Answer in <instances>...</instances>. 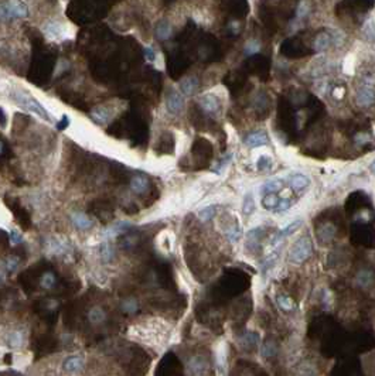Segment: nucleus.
<instances>
[{"mask_svg":"<svg viewBox=\"0 0 375 376\" xmlns=\"http://www.w3.org/2000/svg\"><path fill=\"white\" fill-rule=\"evenodd\" d=\"M10 98L17 103L18 106H21V108L33 112L35 115H38L40 118H43L44 120H49V122L51 120L50 113L46 110V108L38 102L35 98H33L32 95H29L27 92H24V91H13Z\"/></svg>","mask_w":375,"mask_h":376,"instance_id":"nucleus-1","label":"nucleus"},{"mask_svg":"<svg viewBox=\"0 0 375 376\" xmlns=\"http://www.w3.org/2000/svg\"><path fill=\"white\" fill-rule=\"evenodd\" d=\"M29 16V7L21 0L0 1V21H12Z\"/></svg>","mask_w":375,"mask_h":376,"instance_id":"nucleus-2","label":"nucleus"},{"mask_svg":"<svg viewBox=\"0 0 375 376\" xmlns=\"http://www.w3.org/2000/svg\"><path fill=\"white\" fill-rule=\"evenodd\" d=\"M311 253V242L309 236H302L297 239L289 251V260L294 265H300Z\"/></svg>","mask_w":375,"mask_h":376,"instance_id":"nucleus-3","label":"nucleus"},{"mask_svg":"<svg viewBox=\"0 0 375 376\" xmlns=\"http://www.w3.org/2000/svg\"><path fill=\"white\" fill-rule=\"evenodd\" d=\"M166 106H167V110L170 112L171 115H179L183 108H184V98L180 92L177 91H171L170 94L167 95V99H166Z\"/></svg>","mask_w":375,"mask_h":376,"instance_id":"nucleus-4","label":"nucleus"},{"mask_svg":"<svg viewBox=\"0 0 375 376\" xmlns=\"http://www.w3.org/2000/svg\"><path fill=\"white\" fill-rule=\"evenodd\" d=\"M44 33L49 38H52V40H58L61 38L63 35L67 33V27L64 23L61 21H55V20H50L44 24Z\"/></svg>","mask_w":375,"mask_h":376,"instance_id":"nucleus-5","label":"nucleus"},{"mask_svg":"<svg viewBox=\"0 0 375 376\" xmlns=\"http://www.w3.org/2000/svg\"><path fill=\"white\" fill-rule=\"evenodd\" d=\"M289 186L297 195H302L310 186V180L305 174H293L289 177Z\"/></svg>","mask_w":375,"mask_h":376,"instance_id":"nucleus-6","label":"nucleus"},{"mask_svg":"<svg viewBox=\"0 0 375 376\" xmlns=\"http://www.w3.org/2000/svg\"><path fill=\"white\" fill-rule=\"evenodd\" d=\"M268 143H269V137H268V135L263 130H258V132H254V133H249L248 136L244 139V144L251 147V149L265 146Z\"/></svg>","mask_w":375,"mask_h":376,"instance_id":"nucleus-7","label":"nucleus"},{"mask_svg":"<svg viewBox=\"0 0 375 376\" xmlns=\"http://www.w3.org/2000/svg\"><path fill=\"white\" fill-rule=\"evenodd\" d=\"M356 101H357L358 106L368 108V106L375 103V92L371 88H367V86L359 88L357 91V95H356Z\"/></svg>","mask_w":375,"mask_h":376,"instance_id":"nucleus-8","label":"nucleus"},{"mask_svg":"<svg viewBox=\"0 0 375 376\" xmlns=\"http://www.w3.org/2000/svg\"><path fill=\"white\" fill-rule=\"evenodd\" d=\"M114 116V109L108 108V106H98L95 109L91 110V118L94 122H97L98 125H105Z\"/></svg>","mask_w":375,"mask_h":376,"instance_id":"nucleus-9","label":"nucleus"},{"mask_svg":"<svg viewBox=\"0 0 375 376\" xmlns=\"http://www.w3.org/2000/svg\"><path fill=\"white\" fill-rule=\"evenodd\" d=\"M285 187V181L280 180V178H272V180H268L265 181L262 186H261V195H265V194H279L282 189Z\"/></svg>","mask_w":375,"mask_h":376,"instance_id":"nucleus-10","label":"nucleus"},{"mask_svg":"<svg viewBox=\"0 0 375 376\" xmlns=\"http://www.w3.org/2000/svg\"><path fill=\"white\" fill-rule=\"evenodd\" d=\"M132 225L129 222H126V221H119V222L114 223V225H111L109 228H106L105 231H103V238H106V239H114V238H116V236H119L122 235L126 229H129Z\"/></svg>","mask_w":375,"mask_h":376,"instance_id":"nucleus-11","label":"nucleus"},{"mask_svg":"<svg viewBox=\"0 0 375 376\" xmlns=\"http://www.w3.org/2000/svg\"><path fill=\"white\" fill-rule=\"evenodd\" d=\"M200 106H201V109L207 112V113H215L218 109H220V102H218V99H217V96L215 95H211V94H207V95H203L201 98H200Z\"/></svg>","mask_w":375,"mask_h":376,"instance_id":"nucleus-12","label":"nucleus"},{"mask_svg":"<svg viewBox=\"0 0 375 376\" xmlns=\"http://www.w3.org/2000/svg\"><path fill=\"white\" fill-rule=\"evenodd\" d=\"M302 223H303L302 219H294V221H292L289 225H286L285 228H282V229L276 234V236L273 238V245H275V243H277L279 240L285 239V238L290 236L292 234H294V232L302 226Z\"/></svg>","mask_w":375,"mask_h":376,"instance_id":"nucleus-13","label":"nucleus"},{"mask_svg":"<svg viewBox=\"0 0 375 376\" xmlns=\"http://www.w3.org/2000/svg\"><path fill=\"white\" fill-rule=\"evenodd\" d=\"M71 221L72 223L75 225V228L77 229H81V231H85V229H89V228H92V219L84 214V212H74L72 215H71Z\"/></svg>","mask_w":375,"mask_h":376,"instance_id":"nucleus-14","label":"nucleus"},{"mask_svg":"<svg viewBox=\"0 0 375 376\" xmlns=\"http://www.w3.org/2000/svg\"><path fill=\"white\" fill-rule=\"evenodd\" d=\"M130 188L133 192L136 194H145L149 188V180L146 175L143 174H139V175H135L132 180H130Z\"/></svg>","mask_w":375,"mask_h":376,"instance_id":"nucleus-15","label":"nucleus"},{"mask_svg":"<svg viewBox=\"0 0 375 376\" xmlns=\"http://www.w3.org/2000/svg\"><path fill=\"white\" fill-rule=\"evenodd\" d=\"M197 88H198V79L196 77H187L180 82V91L186 96L193 95L197 91Z\"/></svg>","mask_w":375,"mask_h":376,"instance_id":"nucleus-16","label":"nucleus"},{"mask_svg":"<svg viewBox=\"0 0 375 376\" xmlns=\"http://www.w3.org/2000/svg\"><path fill=\"white\" fill-rule=\"evenodd\" d=\"M84 363L85 360L82 357H78V355H74V357H69V358L65 359L64 362V369L67 372H78L84 368Z\"/></svg>","mask_w":375,"mask_h":376,"instance_id":"nucleus-17","label":"nucleus"},{"mask_svg":"<svg viewBox=\"0 0 375 376\" xmlns=\"http://www.w3.org/2000/svg\"><path fill=\"white\" fill-rule=\"evenodd\" d=\"M331 44V37L328 33H319L314 38L313 47L316 51H326Z\"/></svg>","mask_w":375,"mask_h":376,"instance_id":"nucleus-18","label":"nucleus"},{"mask_svg":"<svg viewBox=\"0 0 375 376\" xmlns=\"http://www.w3.org/2000/svg\"><path fill=\"white\" fill-rule=\"evenodd\" d=\"M280 197L277 194H265L262 195V206L266 211H276V208L279 205Z\"/></svg>","mask_w":375,"mask_h":376,"instance_id":"nucleus-19","label":"nucleus"},{"mask_svg":"<svg viewBox=\"0 0 375 376\" xmlns=\"http://www.w3.org/2000/svg\"><path fill=\"white\" fill-rule=\"evenodd\" d=\"M156 35L159 40H169L171 35V26L169 21L162 20L156 27Z\"/></svg>","mask_w":375,"mask_h":376,"instance_id":"nucleus-20","label":"nucleus"},{"mask_svg":"<svg viewBox=\"0 0 375 376\" xmlns=\"http://www.w3.org/2000/svg\"><path fill=\"white\" fill-rule=\"evenodd\" d=\"M49 251L52 255H64L67 251H69V245L65 242H60L57 239H52L49 243Z\"/></svg>","mask_w":375,"mask_h":376,"instance_id":"nucleus-21","label":"nucleus"},{"mask_svg":"<svg viewBox=\"0 0 375 376\" xmlns=\"http://www.w3.org/2000/svg\"><path fill=\"white\" fill-rule=\"evenodd\" d=\"M88 318L92 324H101L106 318V313L101 307H94L88 311Z\"/></svg>","mask_w":375,"mask_h":376,"instance_id":"nucleus-22","label":"nucleus"},{"mask_svg":"<svg viewBox=\"0 0 375 376\" xmlns=\"http://www.w3.org/2000/svg\"><path fill=\"white\" fill-rule=\"evenodd\" d=\"M99 255H101V259H102L103 262H106V263H108V262H112L114 257H115V251H114L112 245L103 242L102 245L99 246Z\"/></svg>","mask_w":375,"mask_h":376,"instance_id":"nucleus-23","label":"nucleus"},{"mask_svg":"<svg viewBox=\"0 0 375 376\" xmlns=\"http://www.w3.org/2000/svg\"><path fill=\"white\" fill-rule=\"evenodd\" d=\"M374 282V274L370 270H361L357 274V283L361 287H368Z\"/></svg>","mask_w":375,"mask_h":376,"instance_id":"nucleus-24","label":"nucleus"},{"mask_svg":"<svg viewBox=\"0 0 375 376\" xmlns=\"http://www.w3.org/2000/svg\"><path fill=\"white\" fill-rule=\"evenodd\" d=\"M276 303H277V306L282 308L283 311H292V310H294V303H293V300L288 297L286 294H279L277 296V298H276Z\"/></svg>","mask_w":375,"mask_h":376,"instance_id":"nucleus-25","label":"nucleus"},{"mask_svg":"<svg viewBox=\"0 0 375 376\" xmlns=\"http://www.w3.org/2000/svg\"><path fill=\"white\" fill-rule=\"evenodd\" d=\"M215 214H217V206L208 205L198 211V218H200L201 221H204V222L205 221H211V219L215 217Z\"/></svg>","mask_w":375,"mask_h":376,"instance_id":"nucleus-26","label":"nucleus"},{"mask_svg":"<svg viewBox=\"0 0 375 376\" xmlns=\"http://www.w3.org/2000/svg\"><path fill=\"white\" fill-rule=\"evenodd\" d=\"M55 282H57V277L52 272H46L41 276V286L44 289H52L55 286Z\"/></svg>","mask_w":375,"mask_h":376,"instance_id":"nucleus-27","label":"nucleus"},{"mask_svg":"<svg viewBox=\"0 0 375 376\" xmlns=\"http://www.w3.org/2000/svg\"><path fill=\"white\" fill-rule=\"evenodd\" d=\"M261 50V43L255 40V38H252V40H249L246 44H245V47H244V52H245V55H254L256 52Z\"/></svg>","mask_w":375,"mask_h":376,"instance_id":"nucleus-28","label":"nucleus"},{"mask_svg":"<svg viewBox=\"0 0 375 376\" xmlns=\"http://www.w3.org/2000/svg\"><path fill=\"white\" fill-rule=\"evenodd\" d=\"M277 259H279V252H277V251H275V252L269 253L268 256L265 257V259H263V272H266L268 269L273 267Z\"/></svg>","mask_w":375,"mask_h":376,"instance_id":"nucleus-29","label":"nucleus"},{"mask_svg":"<svg viewBox=\"0 0 375 376\" xmlns=\"http://www.w3.org/2000/svg\"><path fill=\"white\" fill-rule=\"evenodd\" d=\"M9 345L13 348H20L23 345V334L20 331H15L9 337Z\"/></svg>","mask_w":375,"mask_h":376,"instance_id":"nucleus-30","label":"nucleus"},{"mask_svg":"<svg viewBox=\"0 0 375 376\" xmlns=\"http://www.w3.org/2000/svg\"><path fill=\"white\" fill-rule=\"evenodd\" d=\"M122 310H123L125 313H129V314L136 313L137 301L135 298H128V300H125V301L122 303Z\"/></svg>","mask_w":375,"mask_h":376,"instance_id":"nucleus-31","label":"nucleus"},{"mask_svg":"<svg viewBox=\"0 0 375 376\" xmlns=\"http://www.w3.org/2000/svg\"><path fill=\"white\" fill-rule=\"evenodd\" d=\"M242 209H244V214H246V215H249V214H252V212H254V209H255V203H254V198H252L251 195H246V197L244 198V205H242Z\"/></svg>","mask_w":375,"mask_h":376,"instance_id":"nucleus-32","label":"nucleus"},{"mask_svg":"<svg viewBox=\"0 0 375 376\" xmlns=\"http://www.w3.org/2000/svg\"><path fill=\"white\" fill-rule=\"evenodd\" d=\"M309 10H310V6H309V3H307L306 0H303V1H300L299 4H297V9H296V16L297 18H305L309 15Z\"/></svg>","mask_w":375,"mask_h":376,"instance_id":"nucleus-33","label":"nucleus"},{"mask_svg":"<svg viewBox=\"0 0 375 376\" xmlns=\"http://www.w3.org/2000/svg\"><path fill=\"white\" fill-rule=\"evenodd\" d=\"M241 236V228H239L238 223H235L234 226H231L228 231H227V238L231 240V242H237Z\"/></svg>","mask_w":375,"mask_h":376,"instance_id":"nucleus-34","label":"nucleus"},{"mask_svg":"<svg viewBox=\"0 0 375 376\" xmlns=\"http://www.w3.org/2000/svg\"><path fill=\"white\" fill-rule=\"evenodd\" d=\"M292 205H293V201L290 198H280L279 205L276 208V212H286Z\"/></svg>","mask_w":375,"mask_h":376,"instance_id":"nucleus-35","label":"nucleus"},{"mask_svg":"<svg viewBox=\"0 0 375 376\" xmlns=\"http://www.w3.org/2000/svg\"><path fill=\"white\" fill-rule=\"evenodd\" d=\"M17 266H18L17 257H9V259L6 260V269H7V272H9V273H13V272L17 269Z\"/></svg>","mask_w":375,"mask_h":376,"instance_id":"nucleus-36","label":"nucleus"},{"mask_svg":"<svg viewBox=\"0 0 375 376\" xmlns=\"http://www.w3.org/2000/svg\"><path fill=\"white\" fill-rule=\"evenodd\" d=\"M258 164H259V166H258V167H259V170H262V169H263V170H266L268 167H271L272 161H271V158H269V157L262 156V157L259 158V163H258Z\"/></svg>","mask_w":375,"mask_h":376,"instance_id":"nucleus-37","label":"nucleus"},{"mask_svg":"<svg viewBox=\"0 0 375 376\" xmlns=\"http://www.w3.org/2000/svg\"><path fill=\"white\" fill-rule=\"evenodd\" d=\"M241 29H242V26H241L239 21H231V23L228 24V30H229L231 34H239V33H241Z\"/></svg>","mask_w":375,"mask_h":376,"instance_id":"nucleus-38","label":"nucleus"},{"mask_svg":"<svg viewBox=\"0 0 375 376\" xmlns=\"http://www.w3.org/2000/svg\"><path fill=\"white\" fill-rule=\"evenodd\" d=\"M137 238L130 235V236H123V240H122V248H130L136 243Z\"/></svg>","mask_w":375,"mask_h":376,"instance_id":"nucleus-39","label":"nucleus"},{"mask_svg":"<svg viewBox=\"0 0 375 376\" xmlns=\"http://www.w3.org/2000/svg\"><path fill=\"white\" fill-rule=\"evenodd\" d=\"M143 52H145V57H146L147 61L153 63L154 60H156V52H154L152 47H145V48H143Z\"/></svg>","mask_w":375,"mask_h":376,"instance_id":"nucleus-40","label":"nucleus"},{"mask_svg":"<svg viewBox=\"0 0 375 376\" xmlns=\"http://www.w3.org/2000/svg\"><path fill=\"white\" fill-rule=\"evenodd\" d=\"M10 242H12L13 245H17V243L21 242V235H20V232H17L16 229L10 231Z\"/></svg>","mask_w":375,"mask_h":376,"instance_id":"nucleus-41","label":"nucleus"},{"mask_svg":"<svg viewBox=\"0 0 375 376\" xmlns=\"http://www.w3.org/2000/svg\"><path fill=\"white\" fill-rule=\"evenodd\" d=\"M69 126V118L68 116H63V119H61V122H58L57 123V129L58 130H65L67 127Z\"/></svg>","mask_w":375,"mask_h":376,"instance_id":"nucleus-42","label":"nucleus"},{"mask_svg":"<svg viewBox=\"0 0 375 376\" xmlns=\"http://www.w3.org/2000/svg\"><path fill=\"white\" fill-rule=\"evenodd\" d=\"M368 139H370V137H368V135H365L364 132H362V133H358V135H356V141H357L358 144H365Z\"/></svg>","mask_w":375,"mask_h":376,"instance_id":"nucleus-43","label":"nucleus"},{"mask_svg":"<svg viewBox=\"0 0 375 376\" xmlns=\"http://www.w3.org/2000/svg\"><path fill=\"white\" fill-rule=\"evenodd\" d=\"M344 95V88H334V91H333V96H336V98H341Z\"/></svg>","mask_w":375,"mask_h":376,"instance_id":"nucleus-44","label":"nucleus"},{"mask_svg":"<svg viewBox=\"0 0 375 376\" xmlns=\"http://www.w3.org/2000/svg\"><path fill=\"white\" fill-rule=\"evenodd\" d=\"M3 153H4V143L0 140V156H1Z\"/></svg>","mask_w":375,"mask_h":376,"instance_id":"nucleus-45","label":"nucleus"},{"mask_svg":"<svg viewBox=\"0 0 375 376\" xmlns=\"http://www.w3.org/2000/svg\"><path fill=\"white\" fill-rule=\"evenodd\" d=\"M370 170H371V172L373 174H375V160L371 163V166H370Z\"/></svg>","mask_w":375,"mask_h":376,"instance_id":"nucleus-46","label":"nucleus"}]
</instances>
